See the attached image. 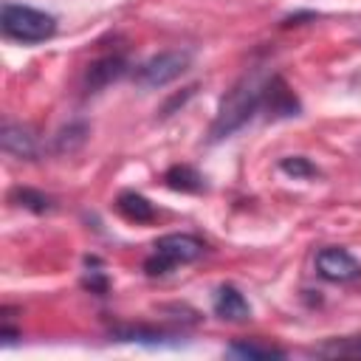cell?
Wrapping results in <instances>:
<instances>
[{"label": "cell", "instance_id": "cell-1", "mask_svg": "<svg viewBox=\"0 0 361 361\" xmlns=\"http://www.w3.org/2000/svg\"><path fill=\"white\" fill-rule=\"evenodd\" d=\"M262 90H265V82L257 76V71L245 73L231 90L228 96L220 102V110L209 127V141H220L226 135H231L234 130H240L262 104Z\"/></svg>", "mask_w": 361, "mask_h": 361}, {"label": "cell", "instance_id": "cell-2", "mask_svg": "<svg viewBox=\"0 0 361 361\" xmlns=\"http://www.w3.org/2000/svg\"><path fill=\"white\" fill-rule=\"evenodd\" d=\"M0 28L8 39L34 45V42H45L56 34V20L39 8L6 3L0 11Z\"/></svg>", "mask_w": 361, "mask_h": 361}, {"label": "cell", "instance_id": "cell-3", "mask_svg": "<svg viewBox=\"0 0 361 361\" xmlns=\"http://www.w3.org/2000/svg\"><path fill=\"white\" fill-rule=\"evenodd\" d=\"M200 254H203V243L197 237H192V234H164V237H158L152 257L144 262V271L149 276H164L175 265L192 262Z\"/></svg>", "mask_w": 361, "mask_h": 361}, {"label": "cell", "instance_id": "cell-4", "mask_svg": "<svg viewBox=\"0 0 361 361\" xmlns=\"http://www.w3.org/2000/svg\"><path fill=\"white\" fill-rule=\"evenodd\" d=\"M189 65H192L189 51H164V54H155L152 59H147L144 65H138L135 82L141 87H164L172 79H178Z\"/></svg>", "mask_w": 361, "mask_h": 361}, {"label": "cell", "instance_id": "cell-5", "mask_svg": "<svg viewBox=\"0 0 361 361\" xmlns=\"http://www.w3.org/2000/svg\"><path fill=\"white\" fill-rule=\"evenodd\" d=\"M316 271L330 282H353L361 276V262L344 248H322L316 254Z\"/></svg>", "mask_w": 361, "mask_h": 361}, {"label": "cell", "instance_id": "cell-6", "mask_svg": "<svg viewBox=\"0 0 361 361\" xmlns=\"http://www.w3.org/2000/svg\"><path fill=\"white\" fill-rule=\"evenodd\" d=\"M124 73H127V59L124 56H118V54L102 56V59H96V62L87 65V71H85V90L87 93H96V90H102L104 85L116 82Z\"/></svg>", "mask_w": 361, "mask_h": 361}, {"label": "cell", "instance_id": "cell-7", "mask_svg": "<svg viewBox=\"0 0 361 361\" xmlns=\"http://www.w3.org/2000/svg\"><path fill=\"white\" fill-rule=\"evenodd\" d=\"M268 110V116H296L299 113V102L296 96L290 93V87L285 85V79L279 76H271L265 82V90H262V104Z\"/></svg>", "mask_w": 361, "mask_h": 361}, {"label": "cell", "instance_id": "cell-8", "mask_svg": "<svg viewBox=\"0 0 361 361\" xmlns=\"http://www.w3.org/2000/svg\"><path fill=\"white\" fill-rule=\"evenodd\" d=\"M214 313L223 319V322H245L251 316V307L245 302V296L234 288V285H220L214 290V302H212Z\"/></svg>", "mask_w": 361, "mask_h": 361}, {"label": "cell", "instance_id": "cell-9", "mask_svg": "<svg viewBox=\"0 0 361 361\" xmlns=\"http://www.w3.org/2000/svg\"><path fill=\"white\" fill-rule=\"evenodd\" d=\"M0 144L8 155L14 158H37V138L28 127L23 124H14V121H6L3 124V133H0Z\"/></svg>", "mask_w": 361, "mask_h": 361}, {"label": "cell", "instance_id": "cell-10", "mask_svg": "<svg viewBox=\"0 0 361 361\" xmlns=\"http://www.w3.org/2000/svg\"><path fill=\"white\" fill-rule=\"evenodd\" d=\"M116 209L130 223H152L155 220V206L138 192H121L116 197Z\"/></svg>", "mask_w": 361, "mask_h": 361}, {"label": "cell", "instance_id": "cell-11", "mask_svg": "<svg viewBox=\"0 0 361 361\" xmlns=\"http://www.w3.org/2000/svg\"><path fill=\"white\" fill-rule=\"evenodd\" d=\"M8 197H11L14 206L28 209V212H34V214H45V212L54 209V197L45 195V192H39V189H31V186H14Z\"/></svg>", "mask_w": 361, "mask_h": 361}, {"label": "cell", "instance_id": "cell-12", "mask_svg": "<svg viewBox=\"0 0 361 361\" xmlns=\"http://www.w3.org/2000/svg\"><path fill=\"white\" fill-rule=\"evenodd\" d=\"M164 180H166L169 189H178V192H200L203 189V178L192 166H186V164L169 166L166 175H164Z\"/></svg>", "mask_w": 361, "mask_h": 361}, {"label": "cell", "instance_id": "cell-13", "mask_svg": "<svg viewBox=\"0 0 361 361\" xmlns=\"http://www.w3.org/2000/svg\"><path fill=\"white\" fill-rule=\"evenodd\" d=\"M228 353L234 355H243V358H285L288 353L276 344H268V341H257V338H248V341H234L228 347Z\"/></svg>", "mask_w": 361, "mask_h": 361}, {"label": "cell", "instance_id": "cell-14", "mask_svg": "<svg viewBox=\"0 0 361 361\" xmlns=\"http://www.w3.org/2000/svg\"><path fill=\"white\" fill-rule=\"evenodd\" d=\"M85 138H87V127L85 124H68L56 135V149L59 152H73L79 144H85Z\"/></svg>", "mask_w": 361, "mask_h": 361}, {"label": "cell", "instance_id": "cell-15", "mask_svg": "<svg viewBox=\"0 0 361 361\" xmlns=\"http://www.w3.org/2000/svg\"><path fill=\"white\" fill-rule=\"evenodd\" d=\"M316 355H361V336L322 344V347H316Z\"/></svg>", "mask_w": 361, "mask_h": 361}, {"label": "cell", "instance_id": "cell-16", "mask_svg": "<svg viewBox=\"0 0 361 361\" xmlns=\"http://www.w3.org/2000/svg\"><path fill=\"white\" fill-rule=\"evenodd\" d=\"M279 169H282L285 175H290V178H313V175H319V169H316L307 158H302V155L282 158V161H279Z\"/></svg>", "mask_w": 361, "mask_h": 361}]
</instances>
